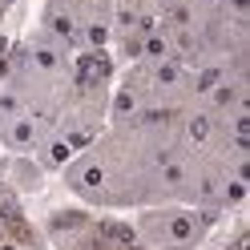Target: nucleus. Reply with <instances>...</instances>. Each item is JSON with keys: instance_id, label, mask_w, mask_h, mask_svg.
Wrapping results in <instances>:
<instances>
[{"instance_id": "1", "label": "nucleus", "mask_w": 250, "mask_h": 250, "mask_svg": "<svg viewBox=\"0 0 250 250\" xmlns=\"http://www.w3.org/2000/svg\"><path fill=\"white\" fill-rule=\"evenodd\" d=\"M210 214L214 210L186 206V202H162V206H149L133 222V234L149 250H190L210 230Z\"/></svg>"}, {"instance_id": "2", "label": "nucleus", "mask_w": 250, "mask_h": 250, "mask_svg": "<svg viewBox=\"0 0 250 250\" xmlns=\"http://www.w3.org/2000/svg\"><path fill=\"white\" fill-rule=\"evenodd\" d=\"M33 158H37L41 169H65V166L73 162V146H69L57 129H49V133L41 137V146L33 149Z\"/></svg>"}]
</instances>
